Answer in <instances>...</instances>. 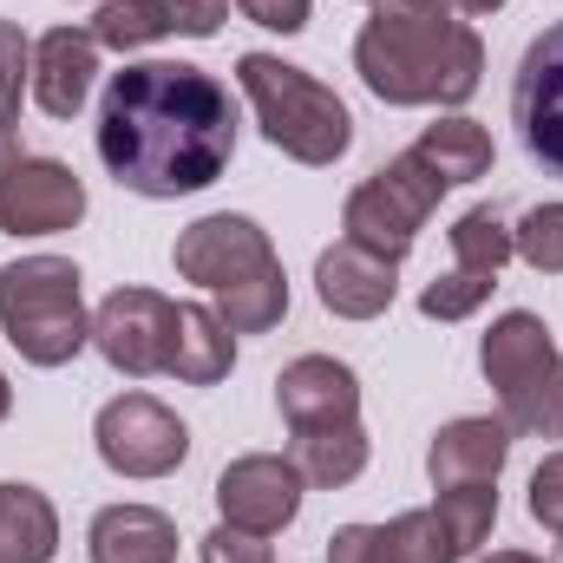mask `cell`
I'll list each match as a JSON object with an SVG mask.
<instances>
[{
	"instance_id": "cell-17",
	"label": "cell",
	"mask_w": 563,
	"mask_h": 563,
	"mask_svg": "<svg viewBox=\"0 0 563 563\" xmlns=\"http://www.w3.org/2000/svg\"><path fill=\"white\" fill-rule=\"evenodd\" d=\"M92 563H177V525L157 505H106L86 531Z\"/></svg>"
},
{
	"instance_id": "cell-26",
	"label": "cell",
	"mask_w": 563,
	"mask_h": 563,
	"mask_svg": "<svg viewBox=\"0 0 563 563\" xmlns=\"http://www.w3.org/2000/svg\"><path fill=\"white\" fill-rule=\"evenodd\" d=\"M170 20L157 0H99V20H92V40L112 46V53H139L151 40H164Z\"/></svg>"
},
{
	"instance_id": "cell-37",
	"label": "cell",
	"mask_w": 563,
	"mask_h": 563,
	"mask_svg": "<svg viewBox=\"0 0 563 563\" xmlns=\"http://www.w3.org/2000/svg\"><path fill=\"white\" fill-rule=\"evenodd\" d=\"M558 563H563V544H558Z\"/></svg>"
},
{
	"instance_id": "cell-5",
	"label": "cell",
	"mask_w": 563,
	"mask_h": 563,
	"mask_svg": "<svg viewBox=\"0 0 563 563\" xmlns=\"http://www.w3.org/2000/svg\"><path fill=\"white\" fill-rule=\"evenodd\" d=\"M478 367L498 387V420L525 439H563V354L551 328L525 308L498 314L492 334L478 341Z\"/></svg>"
},
{
	"instance_id": "cell-6",
	"label": "cell",
	"mask_w": 563,
	"mask_h": 563,
	"mask_svg": "<svg viewBox=\"0 0 563 563\" xmlns=\"http://www.w3.org/2000/svg\"><path fill=\"white\" fill-rule=\"evenodd\" d=\"M0 328L20 347V361L66 367L92 341L79 269L66 256H20V263H7L0 269Z\"/></svg>"
},
{
	"instance_id": "cell-21",
	"label": "cell",
	"mask_w": 563,
	"mask_h": 563,
	"mask_svg": "<svg viewBox=\"0 0 563 563\" xmlns=\"http://www.w3.org/2000/svg\"><path fill=\"white\" fill-rule=\"evenodd\" d=\"M413 151H420L445 184H472V177H485V170H492V132H485L478 119H465V112H452V119L426 125Z\"/></svg>"
},
{
	"instance_id": "cell-15",
	"label": "cell",
	"mask_w": 563,
	"mask_h": 563,
	"mask_svg": "<svg viewBox=\"0 0 563 563\" xmlns=\"http://www.w3.org/2000/svg\"><path fill=\"white\" fill-rule=\"evenodd\" d=\"M99 73V40L92 26H53L33 40V99L46 119H79L86 92Z\"/></svg>"
},
{
	"instance_id": "cell-4",
	"label": "cell",
	"mask_w": 563,
	"mask_h": 563,
	"mask_svg": "<svg viewBox=\"0 0 563 563\" xmlns=\"http://www.w3.org/2000/svg\"><path fill=\"white\" fill-rule=\"evenodd\" d=\"M236 79H243V92L256 106L263 139L276 144V151H288L295 164H334V157H347L354 119H347L341 92H328L314 73L288 66L276 53H243Z\"/></svg>"
},
{
	"instance_id": "cell-16",
	"label": "cell",
	"mask_w": 563,
	"mask_h": 563,
	"mask_svg": "<svg viewBox=\"0 0 563 563\" xmlns=\"http://www.w3.org/2000/svg\"><path fill=\"white\" fill-rule=\"evenodd\" d=\"M511 459V426L505 420H452L432 432L426 445V472H432V492H452V485H498Z\"/></svg>"
},
{
	"instance_id": "cell-19",
	"label": "cell",
	"mask_w": 563,
	"mask_h": 563,
	"mask_svg": "<svg viewBox=\"0 0 563 563\" xmlns=\"http://www.w3.org/2000/svg\"><path fill=\"white\" fill-rule=\"evenodd\" d=\"M59 511L33 485H0V563H53Z\"/></svg>"
},
{
	"instance_id": "cell-8",
	"label": "cell",
	"mask_w": 563,
	"mask_h": 563,
	"mask_svg": "<svg viewBox=\"0 0 563 563\" xmlns=\"http://www.w3.org/2000/svg\"><path fill=\"white\" fill-rule=\"evenodd\" d=\"M92 439H99V459H106L119 478H164V472H177V465L190 459L184 420H177L164 400H151V394H119V400H106Z\"/></svg>"
},
{
	"instance_id": "cell-18",
	"label": "cell",
	"mask_w": 563,
	"mask_h": 563,
	"mask_svg": "<svg viewBox=\"0 0 563 563\" xmlns=\"http://www.w3.org/2000/svg\"><path fill=\"white\" fill-rule=\"evenodd\" d=\"M236 367V334L217 321V308H197V301H177V341H170V380L184 387H217L223 374Z\"/></svg>"
},
{
	"instance_id": "cell-24",
	"label": "cell",
	"mask_w": 563,
	"mask_h": 563,
	"mask_svg": "<svg viewBox=\"0 0 563 563\" xmlns=\"http://www.w3.org/2000/svg\"><path fill=\"white\" fill-rule=\"evenodd\" d=\"M432 511L445 518L459 558H472V551L492 538V525H498V485H452V492L432 498Z\"/></svg>"
},
{
	"instance_id": "cell-36",
	"label": "cell",
	"mask_w": 563,
	"mask_h": 563,
	"mask_svg": "<svg viewBox=\"0 0 563 563\" xmlns=\"http://www.w3.org/2000/svg\"><path fill=\"white\" fill-rule=\"evenodd\" d=\"M7 407H13V387H7V374H0V420H7Z\"/></svg>"
},
{
	"instance_id": "cell-30",
	"label": "cell",
	"mask_w": 563,
	"mask_h": 563,
	"mask_svg": "<svg viewBox=\"0 0 563 563\" xmlns=\"http://www.w3.org/2000/svg\"><path fill=\"white\" fill-rule=\"evenodd\" d=\"M157 7H164L170 33H184V40H210L230 20V0H157Z\"/></svg>"
},
{
	"instance_id": "cell-13",
	"label": "cell",
	"mask_w": 563,
	"mask_h": 563,
	"mask_svg": "<svg viewBox=\"0 0 563 563\" xmlns=\"http://www.w3.org/2000/svg\"><path fill=\"white\" fill-rule=\"evenodd\" d=\"M314 288H321V308H328V314H341V321H374V314H387L394 295H400V263H394V256H374V250H361V243L341 236L334 250H321Z\"/></svg>"
},
{
	"instance_id": "cell-3",
	"label": "cell",
	"mask_w": 563,
	"mask_h": 563,
	"mask_svg": "<svg viewBox=\"0 0 563 563\" xmlns=\"http://www.w3.org/2000/svg\"><path fill=\"white\" fill-rule=\"evenodd\" d=\"M177 276L197 282L203 295H217V321L230 334H269L288 314V276H282L269 230L250 217H197L177 250H170Z\"/></svg>"
},
{
	"instance_id": "cell-27",
	"label": "cell",
	"mask_w": 563,
	"mask_h": 563,
	"mask_svg": "<svg viewBox=\"0 0 563 563\" xmlns=\"http://www.w3.org/2000/svg\"><path fill=\"white\" fill-rule=\"evenodd\" d=\"M492 288H498V276L452 269V276H439V282H426L420 288V314L426 321H465V314H478V308L492 301Z\"/></svg>"
},
{
	"instance_id": "cell-35",
	"label": "cell",
	"mask_w": 563,
	"mask_h": 563,
	"mask_svg": "<svg viewBox=\"0 0 563 563\" xmlns=\"http://www.w3.org/2000/svg\"><path fill=\"white\" fill-rule=\"evenodd\" d=\"M485 563H538V558H525V551H492Z\"/></svg>"
},
{
	"instance_id": "cell-29",
	"label": "cell",
	"mask_w": 563,
	"mask_h": 563,
	"mask_svg": "<svg viewBox=\"0 0 563 563\" xmlns=\"http://www.w3.org/2000/svg\"><path fill=\"white\" fill-rule=\"evenodd\" d=\"M197 558H203V563H276V558H269V544H263L256 531H236V525H217V531L197 544Z\"/></svg>"
},
{
	"instance_id": "cell-10",
	"label": "cell",
	"mask_w": 563,
	"mask_h": 563,
	"mask_svg": "<svg viewBox=\"0 0 563 563\" xmlns=\"http://www.w3.org/2000/svg\"><path fill=\"white\" fill-rule=\"evenodd\" d=\"M86 217V184L59 157L0 164V230L7 236H59Z\"/></svg>"
},
{
	"instance_id": "cell-23",
	"label": "cell",
	"mask_w": 563,
	"mask_h": 563,
	"mask_svg": "<svg viewBox=\"0 0 563 563\" xmlns=\"http://www.w3.org/2000/svg\"><path fill=\"white\" fill-rule=\"evenodd\" d=\"M511 256H518V243H511V223H505L498 210H465V217L452 223V269L498 276Z\"/></svg>"
},
{
	"instance_id": "cell-1",
	"label": "cell",
	"mask_w": 563,
	"mask_h": 563,
	"mask_svg": "<svg viewBox=\"0 0 563 563\" xmlns=\"http://www.w3.org/2000/svg\"><path fill=\"white\" fill-rule=\"evenodd\" d=\"M236 157V99L184 59H139L99 99V164L139 197L210 190Z\"/></svg>"
},
{
	"instance_id": "cell-33",
	"label": "cell",
	"mask_w": 563,
	"mask_h": 563,
	"mask_svg": "<svg viewBox=\"0 0 563 563\" xmlns=\"http://www.w3.org/2000/svg\"><path fill=\"white\" fill-rule=\"evenodd\" d=\"M236 7H243V20H256L269 33H301L308 26V0H236Z\"/></svg>"
},
{
	"instance_id": "cell-7",
	"label": "cell",
	"mask_w": 563,
	"mask_h": 563,
	"mask_svg": "<svg viewBox=\"0 0 563 563\" xmlns=\"http://www.w3.org/2000/svg\"><path fill=\"white\" fill-rule=\"evenodd\" d=\"M452 184L426 164L420 151H400L394 164H380L354 197H347V210H341V230H347V243H361V250H374V256H407L413 243H420L426 217L439 210V197H445Z\"/></svg>"
},
{
	"instance_id": "cell-22",
	"label": "cell",
	"mask_w": 563,
	"mask_h": 563,
	"mask_svg": "<svg viewBox=\"0 0 563 563\" xmlns=\"http://www.w3.org/2000/svg\"><path fill=\"white\" fill-rule=\"evenodd\" d=\"M26 92H33V40L20 33V20H0V164H13Z\"/></svg>"
},
{
	"instance_id": "cell-28",
	"label": "cell",
	"mask_w": 563,
	"mask_h": 563,
	"mask_svg": "<svg viewBox=\"0 0 563 563\" xmlns=\"http://www.w3.org/2000/svg\"><path fill=\"white\" fill-rule=\"evenodd\" d=\"M518 256L538 269V276H563V203H538L518 230H511Z\"/></svg>"
},
{
	"instance_id": "cell-12",
	"label": "cell",
	"mask_w": 563,
	"mask_h": 563,
	"mask_svg": "<svg viewBox=\"0 0 563 563\" xmlns=\"http://www.w3.org/2000/svg\"><path fill=\"white\" fill-rule=\"evenodd\" d=\"M511 119H518V139L525 151L563 177V20L544 26L525 59H518V86H511Z\"/></svg>"
},
{
	"instance_id": "cell-31",
	"label": "cell",
	"mask_w": 563,
	"mask_h": 563,
	"mask_svg": "<svg viewBox=\"0 0 563 563\" xmlns=\"http://www.w3.org/2000/svg\"><path fill=\"white\" fill-rule=\"evenodd\" d=\"M531 518L563 538V452H551V459L531 472Z\"/></svg>"
},
{
	"instance_id": "cell-32",
	"label": "cell",
	"mask_w": 563,
	"mask_h": 563,
	"mask_svg": "<svg viewBox=\"0 0 563 563\" xmlns=\"http://www.w3.org/2000/svg\"><path fill=\"white\" fill-rule=\"evenodd\" d=\"M328 563H387L380 525H341V531L328 538Z\"/></svg>"
},
{
	"instance_id": "cell-2",
	"label": "cell",
	"mask_w": 563,
	"mask_h": 563,
	"mask_svg": "<svg viewBox=\"0 0 563 563\" xmlns=\"http://www.w3.org/2000/svg\"><path fill=\"white\" fill-rule=\"evenodd\" d=\"M354 73L380 106H465L485 79V46L452 20V0H374Z\"/></svg>"
},
{
	"instance_id": "cell-34",
	"label": "cell",
	"mask_w": 563,
	"mask_h": 563,
	"mask_svg": "<svg viewBox=\"0 0 563 563\" xmlns=\"http://www.w3.org/2000/svg\"><path fill=\"white\" fill-rule=\"evenodd\" d=\"M452 7H459V13H498L505 0H452Z\"/></svg>"
},
{
	"instance_id": "cell-9",
	"label": "cell",
	"mask_w": 563,
	"mask_h": 563,
	"mask_svg": "<svg viewBox=\"0 0 563 563\" xmlns=\"http://www.w3.org/2000/svg\"><path fill=\"white\" fill-rule=\"evenodd\" d=\"M170 341H177V301H164L157 288H112L92 314V347L125 374L151 380L170 367Z\"/></svg>"
},
{
	"instance_id": "cell-11",
	"label": "cell",
	"mask_w": 563,
	"mask_h": 563,
	"mask_svg": "<svg viewBox=\"0 0 563 563\" xmlns=\"http://www.w3.org/2000/svg\"><path fill=\"white\" fill-rule=\"evenodd\" d=\"M301 485L308 478H301L295 459H282V452H243L217 478V511L236 531L276 538L282 525H295V511H301Z\"/></svg>"
},
{
	"instance_id": "cell-25",
	"label": "cell",
	"mask_w": 563,
	"mask_h": 563,
	"mask_svg": "<svg viewBox=\"0 0 563 563\" xmlns=\"http://www.w3.org/2000/svg\"><path fill=\"white\" fill-rule=\"evenodd\" d=\"M380 538H387V563H459V544L439 511H400L394 525H380Z\"/></svg>"
},
{
	"instance_id": "cell-14",
	"label": "cell",
	"mask_w": 563,
	"mask_h": 563,
	"mask_svg": "<svg viewBox=\"0 0 563 563\" xmlns=\"http://www.w3.org/2000/svg\"><path fill=\"white\" fill-rule=\"evenodd\" d=\"M276 407H282V420H288V432L361 420V380H354V367L334 361V354H301V361L282 367Z\"/></svg>"
},
{
	"instance_id": "cell-20",
	"label": "cell",
	"mask_w": 563,
	"mask_h": 563,
	"mask_svg": "<svg viewBox=\"0 0 563 563\" xmlns=\"http://www.w3.org/2000/svg\"><path fill=\"white\" fill-rule=\"evenodd\" d=\"M295 465H301V478H308V485H321V492L354 485V478L367 472V432H361V420L295 432Z\"/></svg>"
}]
</instances>
